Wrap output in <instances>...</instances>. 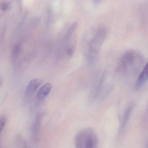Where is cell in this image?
Here are the masks:
<instances>
[{"mask_svg":"<svg viewBox=\"0 0 148 148\" xmlns=\"http://www.w3.org/2000/svg\"><path fill=\"white\" fill-rule=\"evenodd\" d=\"M143 62L144 59L140 53L136 50H128L122 57L120 70L126 76H134L138 73Z\"/></svg>","mask_w":148,"mask_h":148,"instance_id":"obj_1","label":"cell"},{"mask_svg":"<svg viewBox=\"0 0 148 148\" xmlns=\"http://www.w3.org/2000/svg\"><path fill=\"white\" fill-rule=\"evenodd\" d=\"M74 144L75 148H98L99 139L94 130L86 128L76 135Z\"/></svg>","mask_w":148,"mask_h":148,"instance_id":"obj_2","label":"cell"},{"mask_svg":"<svg viewBox=\"0 0 148 148\" xmlns=\"http://www.w3.org/2000/svg\"><path fill=\"white\" fill-rule=\"evenodd\" d=\"M107 35V29L101 28L91 38L87 45V57L89 63H94L100 52Z\"/></svg>","mask_w":148,"mask_h":148,"instance_id":"obj_3","label":"cell"},{"mask_svg":"<svg viewBox=\"0 0 148 148\" xmlns=\"http://www.w3.org/2000/svg\"><path fill=\"white\" fill-rule=\"evenodd\" d=\"M42 83L41 79L36 78L32 79L28 84L26 90L25 95L27 97H29L33 95Z\"/></svg>","mask_w":148,"mask_h":148,"instance_id":"obj_4","label":"cell"},{"mask_svg":"<svg viewBox=\"0 0 148 148\" xmlns=\"http://www.w3.org/2000/svg\"><path fill=\"white\" fill-rule=\"evenodd\" d=\"M52 89V85L50 83H46L39 89L36 96L37 102H41L47 98Z\"/></svg>","mask_w":148,"mask_h":148,"instance_id":"obj_5","label":"cell"},{"mask_svg":"<svg viewBox=\"0 0 148 148\" xmlns=\"http://www.w3.org/2000/svg\"><path fill=\"white\" fill-rule=\"evenodd\" d=\"M148 81V62L139 75L135 84L136 90L140 89Z\"/></svg>","mask_w":148,"mask_h":148,"instance_id":"obj_6","label":"cell"},{"mask_svg":"<svg viewBox=\"0 0 148 148\" xmlns=\"http://www.w3.org/2000/svg\"><path fill=\"white\" fill-rule=\"evenodd\" d=\"M43 115L41 114H39L35 117L33 126V136L34 140L37 139V136L39 133V130L41 127V122L42 119Z\"/></svg>","mask_w":148,"mask_h":148,"instance_id":"obj_7","label":"cell"},{"mask_svg":"<svg viewBox=\"0 0 148 148\" xmlns=\"http://www.w3.org/2000/svg\"><path fill=\"white\" fill-rule=\"evenodd\" d=\"M132 111V108L131 106L129 107L125 111L121 123L120 128L121 131H123L126 127V125H127L128 121L129 120V117H130Z\"/></svg>","mask_w":148,"mask_h":148,"instance_id":"obj_8","label":"cell"},{"mask_svg":"<svg viewBox=\"0 0 148 148\" xmlns=\"http://www.w3.org/2000/svg\"><path fill=\"white\" fill-rule=\"evenodd\" d=\"M77 26H78V23L77 22H75L72 24L70 27L68 29L67 33L65 36V40L66 42H68L73 36V34L75 32L76 28H77Z\"/></svg>","mask_w":148,"mask_h":148,"instance_id":"obj_9","label":"cell"},{"mask_svg":"<svg viewBox=\"0 0 148 148\" xmlns=\"http://www.w3.org/2000/svg\"><path fill=\"white\" fill-rule=\"evenodd\" d=\"M21 47L20 44H15L13 47L12 50V58L13 60H16L21 52Z\"/></svg>","mask_w":148,"mask_h":148,"instance_id":"obj_10","label":"cell"},{"mask_svg":"<svg viewBox=\"0 0 148 148\" xmlns=\"http://www.w3.org/2000/svg\"><path fill=\"white\" fill-rule=\"evenodd\" d=\"M7 122V118L4 116H1L0 119V127L1 132H2L5 127Z\"/></svg>","mask_w":148,"mask_h":148,"instance_id":"obj_11","label":"cell"},{"mask_svg":"<svg viewBox=\"0 0 148 148\" xmlns=\"http://www.w3.org/2000/svg\"><path fill=\"white\" fill-rule=\"evenodd\" d=\"M10 3L7 1H4L1 2V9L2 11H6L9 8Z\"/></svg>","mask_w":148,"mask_h":148,"instance_id":"obj_12","label":"cell"},{"mask_svg":"<svg viewBox=\"0 0 148 148\" xmlns=\"http://www.w3.org/2000/svg\"><path fill=\"white\" fill-rule=\"evenodd\" d=\"M74 48L73 46H70L67 48L66 50V53L68 57H71L74 53Z\"/></svg>","mask_w":148,"mask_h":148,"instance_id":"obj_13","label":"cell"},{"mask_svg":"<svg viewBox=\"0 0 148 148\" xmlns=\"http://www.w3.org/2000/svg\"><path fill=\"white\" fill-rule=\"evenodd\" d=\"M100 1H101V0H94V2L95 3H97L100 2Z\"/></svg>","mask_w":148,"mask_h":148,"instance_id":"obj_14","label":"cell"},{"mask_svg":"<svg viewBox=\"0 0 148 148\" xmlns=\"http://www.w3.org/2000/svg\"><path fill=\"white\" fill-rule=\"evenodd\" d=\"M17 1H18L19 2H21V0H17Z\"/></svg>","mask_w":148,"mask_h":148,"instance_id":"obj_15","label":"cell"}]
</instances>
